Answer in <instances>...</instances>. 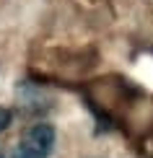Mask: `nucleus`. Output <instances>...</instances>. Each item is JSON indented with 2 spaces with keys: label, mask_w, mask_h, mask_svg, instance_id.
Instances as JSON below:
<instances>
[{
  "label": "nucleus",
  "mask_w": 153,
  "mask_h": 158,
  "mask_svg": "<svg viewBox=\"0 0 153 158\" xmlns=\"http://www.w3.org/2000/svg\"><path fill=\"white\" fill-rule=\"evenodd\" d=\"M52 148H55V127L47 122H36L18 137L11 158H49Z\"/></svg>",
  "instance_id": "obj_1"
},
{
  "label": "nucleus",
  "mask_w": 153,
  "mask_h": 158,
  "mask_svg": "<svg viewBox=\"0 0 153 158\" xmlns=\"http://www.w3.org/2000/svg\"><path fill=\"white\" fill-rule=\"evenodd\" d=\"M11 122H13V111L5 109V106H0V132H3V130H8Z\"/></svg>",
  "instance_id": "obj_2"
},
{
  "label": "nucleus",
  "mask_w": 153,
  "mask_h": 158,
  "mask_svg": "<svg viewBox=\"0 0 153 158\" xmlns=\"http://www.w3.org/2000/svg\"><path fill=\"white\" fill-rule=\"evenodd\" d=\"M0 158H3V156H0Z\"/></svg>",
  "instance_id": "obj_3"
}]
</instances>
